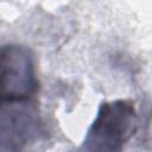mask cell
Returning <instances> with one entry per match:
<instances>
[{"mask_svg":"<svg viewBox=\"0 0 152 152\" xmlns=\"http://www.w3.org/2000/svg\"><path fill=\"white\" fill-rule=\"evenodd\" d=\"M134 109L126 102H115L114 113L113 103L103 104L97 120L94 122L82 152H120L122 144L129 135V125L132 122Z\"/></svg>","mask_w":152,"mask_h":152,"instance_id":"cell-1","label":"cell"}]
</instances>
